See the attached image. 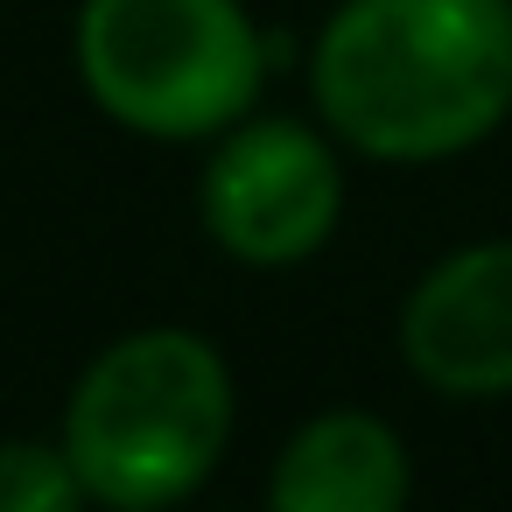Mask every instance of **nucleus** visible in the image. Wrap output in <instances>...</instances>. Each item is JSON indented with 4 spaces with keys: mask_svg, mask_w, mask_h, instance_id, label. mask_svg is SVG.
Masks as SVG:
<instances>
[{
    "mask_svg": "<svg viewBox=\"0 0 512 512\" xmlns=\"http://www.w3.org/2000/svg\"><path fill=\"white\" fill-rule=\"evenodd\" d=\"M309 99L372 162H449L512 113V0H344L309 50Z\"/></svg>",
    "mask_w": 512,
    "mask_h": 512,
    "instance_id": "nucleus-1",
    "label": "nucleus"
},
{
    "mask_svg": "<svg viewBox=\"0 0 512 512\" xmlns=\"http://www.w3.org/2000/svg\"><path fill=\"white\" fill-rule=\"evenodd\" d=\"M232 442V365L183 323L127 330L64 400V449L92 505H183Z\"/></svg>",
    "mask_w": 512,
    "mask_h": 512,
    "instance_id": "nucleus-2",
    "label": "nucleus"
},
{
    "mask_svg": "<svg viewBox=\"0 0 512 512\" xmlns=\"http://www.w3.org/2000/svg\"><path fill=\"white\" fill-rule=\"evenodd\" d=\"M78 78L141 141H218L260 106L267 43L246 0H85Z\"/></svg>",
    "mask_w": 512,
    "mask_h": 512,
    "instance_id": "nucleus-3",
    "label": "nucleus"
},
{
    "mask_svg": "<svg viewBox=\"0 0 512 512\" xmlns=\"http://www.w3.org/2000/svg\"><path fill=\"white\" fill-rule=\"evenodd\" d=\"M197 211L204 232L246 267H295L323 253L344 218V162L330 148V127L246 113L218 134Z\"/></svg>",
    "mask_w": 512,
    "mask_h": 512,
    "instance_id": "nucleus-4",
    "label": "nucleus"
},
{
    "mask_svg": "<svg viewBox=\"0 0 512 512\" xmlns=\"http://www.w3.org/2000/svg\"><path fill=\"white\" fill-rule=\"evenodd\" d=\"M400 358L442 400L512 393V239H477L435 260L400 309Z\"/></svg>",
    "mask_w": 512,
    "mask_h": 512,
    "instance_id": "nucleus-5",
    "label": "nucleus"
},
{
    "mask_svg": "<svg viewBox=\"0 0 512 512\" xmlns=\"http://www.w3.org/2000/svg\"><path fill=\"white\" fill-rule=\"evenodd\" d=\"M407 498H414L407 442L365 407H330L302 421L267 477V505L281 512H400Z\"/></svg>",
    "mask_w": 512,
    "mask_h": 512,
    "instance_id": "nucleus-6",
    "label": "nucleus"
},
{
    "mask_svg": "<svg viewBox=\"0 0 512 512\" xmlns=\"http://www.w3.org/2000/svg\"><path fill=\"white\" fill-rule=\"evenodd\" d=\"M78 505H92V498H85V477H78L64 435L0 442V512H78Z\"/></svg>",
    "mask_w": 512,
    "mask_h": 512,
    "instance_id": "nucleus-7",
    "label": "nucleus"
}]
</instances>
